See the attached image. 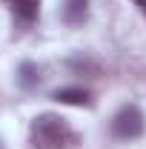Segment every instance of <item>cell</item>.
I'll list each match as a JSON object with an SVG mask.
<instances>
[{"instance_id": "obj_1", "label": "cell", "mask_w": 146, "mask_h": 149, "mask_svg": "<svg viewBox=\"0 0 146 149\" xmlns=\"http://www.w3.org/2000/svg\"><path fill=\"white\" fill-rule=\"evenodd\" d=\"M29 138H32V146L35 149H66L74 141L69 123L60 118V115H37L32 120V129H29Z\"/></svg>"}, {"instance_id": "obj_2", "label": "cell", "mask_w": 146, "mask_h": 149, "mask_svg": "<svg viewBox=\"0 0 146 149\" xmlns=\"http://www.w3.org/2000/svg\"><path fill=\"white\" fill-rule=\"evenodd\" d=\"M143 132V115L138 106H123L112 118V135L117 141H135Z\"/></svg>"}, {"instance_id": "obj_3", "label": "cell", "mask_w": 146, "mask_h": 149, "mask_svg": "<svg viewBox=\"0 0 146 149\" xmlns=\"http://www.w3.org/2000/svg\"><path fill=\"white\" fill-rule=\"evenodd\" d=\"M60 17L66 26H83L89 17V0H63Z\"/></svg>"}, {"instance_id": "obj_4", "label": "cell", "mask_w": 146, "mask_h": 149, "mask_svg": "<svg viewBox=\"0 0 146 149\" xmlns=\"http://www.w3.org/2000/svg\"><path fill=\"white\" fill-rule=\"evenodd\" d=\"M57 103H69V106H92V95L86 89H77V86H66V89H57L55 95Z\"/></svg>"}, {"instance_id": "obj_5", "label": "cell", "mask_w": 146, "mask_h": 149, "mask_svg": "<svg viewBox=\"0 0 146 149\" xmlns=\"http://www.w3.org/2000/svg\"><path fill=\"white\" fill-rule=\"evenodd\" d=\"M9 6L20 23H32L40 12V0H9Z\"/></svg>"}, {"instance_id": "obj_6", "label": "cell", "mask_w": 146, "mask_h": 149, "mask_svg": "<svg viewBox=\"0 0 146 149\" xmlns=\"http://www.w3.org/2000/svg\"><path fill=\"white\" fill-rule=\"evenodd\" d=\"M17 83L23 89H35L40 83V69L35 63H20V72H17Z\"/></svg>"}, {"instance_id": "obj_7", "label": "cell", "mask_w": 146, "mask_h": 149, "mask_svg": "<svg viewBox=\"0 0 146 149\" xmlns=\"http://www.w3.org/2000/svg\"><path fill=\"white\" fill-rule=\"evenodd\" d=\"M135 3H138V9H140V12L146 15V0H135Z\"/></svg>"}, {"instance_id": "obj_8", "label": "cell", "mask_w": 146, "mask_h": 149, "mask_svg": "<svg viewBox=\"0 0 146 149\" xmlns=\"http://www.w3.org/2000/svg\"><path fill=\"white\" fill-rule=\"evenodd\" d=\"M0 149H3V143H0Z\"/></svg>"}]
</instances>
